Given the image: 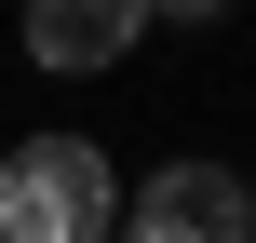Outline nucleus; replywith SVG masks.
<instances>
[{
	"instance_id": "7ed1b4c3",
	"label": "nucleus",
	"mask_w": 256,
	"mask_h": 243,
	"mask_svg": "<svg viewBox=\"0 0 256 243\" xmlns=\"http://www.w3.org/2000/svg\"><path fill=\"white\" fill-rule=\"evenodd\" d=\"M14 27H27V68L94 81V68H122V54L148 41V0H27Z\"/></svg>"
},
{
	"instance_id": "f257e3e1",
	"label": "nucleus",
	"mask_w": 256,
	"mask_h": 243,
	"mask_svg": "<svg viewBox=\"0 0 256 243\" xmlns=\"http://www.w3.org/2000/svg\"><path fill=\"white\" fill-rule=\"evenodd\" d=\"M0 243H122V176L94 135H27L0 162Z\"/></svg>"
},
{
	"instance_id": "f03ea898",
	"label": "nucleus",
	"mask_w": 256,
	"mask_h": 243,
	"mask_svg": "<svg viewBox=\"0 0 256 243\" xmlns=\"http://www.w3.org/2000/svg\"><path fill=\"white\" fill-rule=\"evenodd\" d=\"M122 243H243V176L230 162H162L122 189Z\"/></svg>"
},
{
	"instance_id": "20e7f679",
	"label": "nucleus",
	"mask_w": 256,
	"mask_h": 243,
	"mask_svg": "<svg viewBox=\"0 0 256 243\" xmlns=\"http://www.w3.org/2000/svg\"><path fill=\"white\" fill-rule=\"evenodd\" d=\"M230 0H148V27H216Z\"/></svg>"
},
{
	"instance_id": "39448f33",
	"label": "nucleus",
	"mask_w": 256,
	"mask_h": 243,
	"mask_svg": "<svg viewBox=\"0 0 256 243\" xmlns=\"http://www.w3.org/2000/svg\"><path fill=\"white\" fill-rule=\"evenodd\" d=\"M243 243H256V176H243Z\"/></svg>"
}]
</instances>
